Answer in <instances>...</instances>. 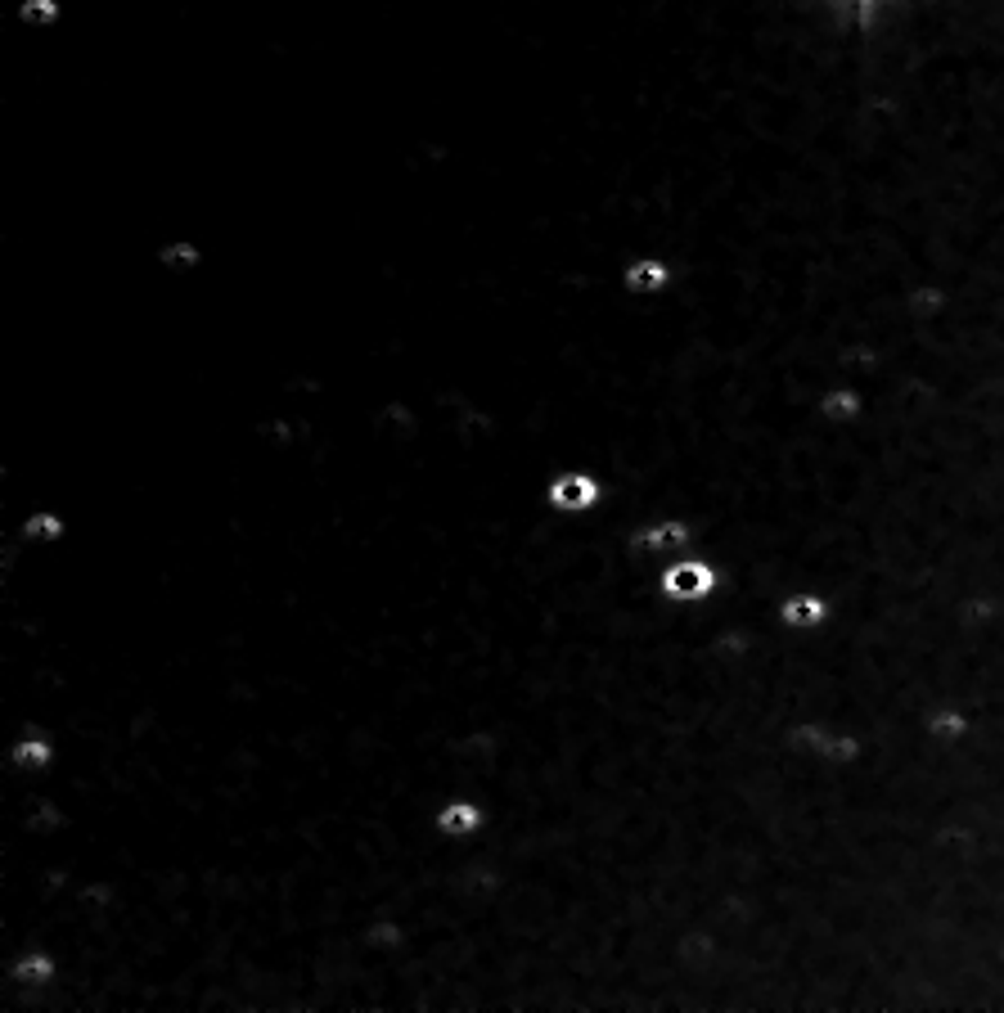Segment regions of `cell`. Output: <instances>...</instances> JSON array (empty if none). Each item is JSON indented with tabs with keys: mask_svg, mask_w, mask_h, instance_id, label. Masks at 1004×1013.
I'll return each instance as SVG.
<instances>
[{
	"mask_svg": "<svg viewBox=\"0 0 1004 1013\" xmlns=\"http://www.w3.org/2000/svg\"><path fill=\"white\" fill-rule=\"evenodd\" d=\"M820 617H824L820 599H793L788 604V622H820Z\"/></svg>",
	"mask_w": 1004,
	"mask_h": 1013,
	"instance_id": "cell-5",
	"label": "cell"
},
{
	"mask_svg": "<svg viewBox=\"0 0 1004 1013\" xmlns=\"http://www.w3.org/2000/svg\"><path fill=\"white\" fill-rule=\"evenodd\" d=\"M599 500V482L586 473H563L550 487V505L554 509H590Z\"/></svg>",
	"mask_w": 1004,
	"mask_h": 1013,
	"instance_id": "cell-1",
	"label": "cell"
},
{
	"mask_svg": "<svg viewBox=\"0 0 1004 1013\" xmlns=\"http://www.w3.org/2000/svg\"><path fill=\"white\" fill-rule=\"evenodd\" d=\"M14 761H19V766H46L50 761V748L41 739H23L19 748H14Z\"/></svg>",
	"mask_w": 1004,
	"mask_h": 1013,
	"instance_id": "cell-4",
	"label": "cell"
},
{
	"mask_svg": "<svg viewBox=\"0 0 1004 1013\" xmlns=\"http://www.w3.org/2000/svg\"><path fill=\"white\" fill-rule=\"evenodd\" d=\"M658 280H662V266H653V262L631 271V284H658Z\"/></svg>",
	"mask_w": 1004,
	"mask_h": 1013,
	"instance_id": "cell-7",
	"label": "cell"
},
{
	"mask_svg": "<svg viewBox=\"0 0 1004 1013\" xmlns=\"http://www.w3.org/2000/svg\"><path fill=\"white\" fill-rule=\"evenodd\" d=\"M19 977H23V982H46V977H50V964H46L41 955H37V959H23V964H19Z\"/></svg>",
	"mask_w": 1004,
	"mask_h": 1013,
	"instance_id": "cell-6",
	"label": "cell"
},
{
	"mask_svg": "<svg viewBox=\"0 0 1004 1013\" xmlns=\"http://www.w3.org/2000/svg\"><path fill=\"white\" fill-rule=\"evenodd\" d=\"M482 824V811L473 802H464V797H455V802H446L442 811H437V829L446 833V838H460V833H473Z\"/></svg>",
	"mask_w": 1004,
	"mask_h": 1013,
	"instance_id": "cell-3",
	"label": "cell"
},
{
	"mask_svg": "<svg viewBox=\"0 0 1004 1013\" xmlns=\"http://www.w3.org/2000/svg\"><path fill=\"white\" fill-rule=\"evenodd\" d=\"M712 568H703V563H676V568H667V577H662V590L676 599H694L703 595V590H712Z\"/></svg>",
	"mask_w": 1004,
	"mask_h": 1013,
	"instance_id": "cell-2",
	"label": "cell"
}]
</instances>
